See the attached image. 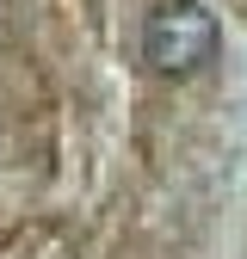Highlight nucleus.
<instances>
[{"mask_svg":"<svg viewBox=\"0 0 247 259\" xmlns=\"http://www.w3.org/2000/svg\"><path fill=\"white\" fill-rule=\"evenodd\" d=\"M241 185L216 0H0V259H235Z\"/></svg>","mask_w":247,"mask_h":259,"instance_id":"obj_1","label":"nucleus"},{"mask_svg":"<svg viewBox=\"0 0 247 259\" xmlns=\"http://www.w3.org/2000/svg\"><path fill=\"white\" fill-rule=\"evenodd\" d=\"M235 259H247V185H241V229H235Z\"/></svg>","mask_w":247,"mask_h":259,"instance_id":"obj_2","label":"nucleus"}]
</instances>
